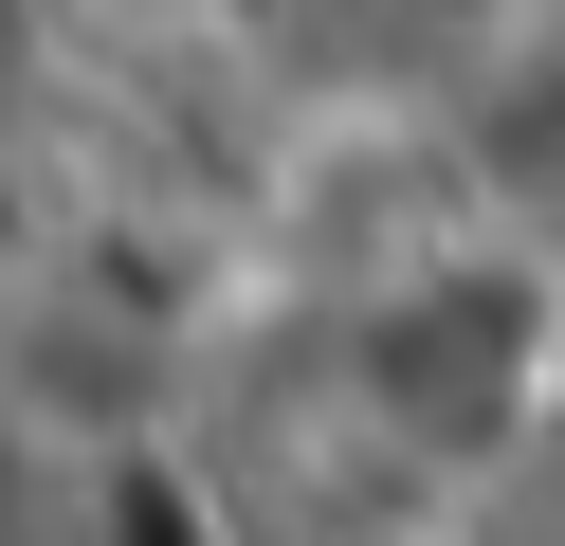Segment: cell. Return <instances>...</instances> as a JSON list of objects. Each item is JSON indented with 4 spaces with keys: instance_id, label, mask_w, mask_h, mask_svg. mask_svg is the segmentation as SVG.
<instances>
[{
    "instance_id": "1",
    "label": "cell",
    "mask_w": 565,
    "mask_h": 546,
    "mask_svg": "<svg viewBox=\"0 0 565 546\" xmlns=\"http://www.w3.org/2000/svg\"><path fill=\"white\" fill-rule=\"evenodd\" d=\"M365 19H402V36H511L529 0H365Z\"/></svg>"
}]
</instances>
